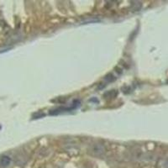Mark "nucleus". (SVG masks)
Segmentation results:
<instances>
[{
	"mask_svg": "<svg viewBox=\"0 0 168 168\" xmlns=\"http://www.w3.org/2000/svg\"><path fill=\"white\" fill-rule=\"evenodd\" d=\"M79 103H77V104L76 103H73L74 105H73V107H69V108H64V107H61V108H58V109H54V110H50V114L55 115V114H60V113L64 112V111H71V110H73V109H76L77 107H78V106H79Z\"/></svg>",
	"mask_w": 168,
	"mask_h": 168,
	"instance_id": "nucleus-2",
	"label": "nucleus"
},
{
	"mask_svg": "<svg viewBox=\"0 0 168 168\" xmlns=\"http://www.w3.org/2000/svg\"><path fill=\"white\" fill-rule=\"evenodd\" d=\"M115 77H114V76L113 75V74H108L107 76L105 77V81H107V82H109V83H111V82H114V81H115Z\"/></svg>",
	"mask_w": 168,
	"mask_h": 168,
	"instance_id": "nucleus-5",
	"label": "nucleus"
},
{
	"mask_svg": "<svg viewBox=\"0 0 168 168\" xmlns=\"http://www.w3.org/2000/svg\"><path fill=\"white\" fill-rule=\"evenodd\" d=\"M118 95V92L116 90H110L109 92H105L103 94V97L104 99H114Z\"/></svg>",
	"mask_w": 168,
	"mask_h": 168,
	"instance_id": "nucleus-4",
	"label": "nucleus"
},
{
	"mask_svg": "<svg viewBox=\"0 0 168 168\" xmlns=\"http://www.w3.org/2000/svg\"><path fill=\"white\" fill-rule=\"evenodd\" d=\"M10 162H11V159L9 156H7V155L1 156V158H0V165L2 166H4V167L8 166L10 164Z\"/></svg>",
	"mask_w": 168,
	"mask_h": 168,
	"instance_id": "nucleus-3",
	"label": "nucleus"
},
{
	"mask_svg": "<svg viewBox=\"0 0 168 168\" xmlns=\"http://www.w3.org/2000/svg\"><path fill=\"white\" fill-rule=\"evenodd\" d=\"M89 153L95 156H101L105 152V147L101 144H93L88 149Z\"/></svg>",
	"mask_w": 168,
	"mask_h": 168,
	"instance_id": "nucleus-1",
	"label": "nucleus"
}]
</instances>
